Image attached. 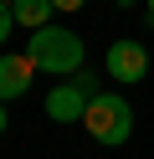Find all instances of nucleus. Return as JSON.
I'll list each match as a JSON object with an SVG mask.
<instances>
[{
	"label": "nucleus",
	"mask_w": 154,
	"mask_h": 159,
	"mask_svg": "<svg viewBox=\"0 0 154 159\" xmlns=\"http://www.w3.org/2000/svg\"><path fill=\"white\" fill-rule=\"evenodd\" d=\"M26 57L36 62V72L72 77V72H82V57H87V46H82V36H77V31H67V26H41V31H31Z\"/></svg>",
	"instance_id": "obj_1"
},
{
	"label": "nucleus",
	"mask_w": 154,
	"mask_h": 159,
	"mask_svg": "<svg viewBox=\"0 0 154 159\" xmlns=\"http://www.w3.org/2000/svg\"><path fill=\"white\" fill-rule=\"evenodd\" d=\"M82 128L92 134V144L103 149H118L133 139V103L123 93H92L87 113H82Z\"/></svg>",
	"instance_id": "obj_2"
},
{
	"label": "nucleus",
	"mask_w": 154,
	"mask_h": 159,
	"mask_svg": "<svg viewBox=\"0 0 154 159\" xmlns=\"http://www.w3.org/2000/svg\"><path fill=\"white\" fill-rule=\"evenodd\" d=\"M87 103H92V77L87 72H72V82H57L46 93V118L51 123H82Z\"/></svg>",
	"instance_id": "obj_3"
},
{
	"label": "nucleus",
	"mask_w": 154,
	"mask_h": 159,
	"mask_svg": "<svg viewBox=\"0 0 154 159\" xmlns=\"http://www.w3.org/2000/svg\"><path fill=\"white\" fill-rule=\"evenodd\" d=\"M103 67H108L113 82H144V77H149V46L133 41V36H123V41H113V46H108Z\"/></svg>",
	"instance_id": "obj_4"
},
{
	"label": "nucleus",
	"mask_w": 154,
	"mask_h": 159,
	"mask_svg": "<svg viewBox=\"0 0 154 159\" xmlns=\"http://www.w3.org/2000/svg\"><path fill=\"white\" fill-rule=\"evenodd\" d=\"M31 77H36V62H31L26 52H10V57H0V103L5 98H26L31 93Z\"/></svg>",
	"instance_id": "obj_5"
},
{
	"label": "nucleus",
	"mask_w": 154,
	"mask_h": 159,
	"mask_svg": "<svg viewBox=\"0 0 154 159\" xmlns=\"http://www.w3.org/2000/svg\"><path fill=\"white\" fill-rule=\"evenodd\" d=\"M10 11H16V26H26V31H41V26H51L57 0H10Z\"/></svg>",
	"instance_id": "obj_6"
},
{
	"label": "nucleus",
	"mask_w": 154,
	"mask_h": 159,
	"mask_svg": "<svg viewBox=\"0 0 154 159\" xmlns=\"http://www.w3.org/2000/svg\"><path fill=\"white\" fill-rule=\"evenodd\" d=\"M10 26H16V11H10V0H0V41H10Z\"/></svg>",
	"instance_id": "obj_7"
},
{
	"label": "nucleus",
	"mask_w": 154,
	"mask_h": 159,
	"mask_svg": "<svg viewBox=\"0 0 154 159\" xmlns=\"http://www.w3.org/2000/svg\"><path fill=\"white\" fill-rule=\"evenodd\" d=\"M87 0H57V11H82Z\"/></svg>",
	"instance_id": "obj_8"
},
{
	"label": "nucleus",
	"mask_w": 154,
	"mask_h": 159,
	"mask_svg": "<svg viewBox=\"0 0 154 159\" xmlns=\"http://www.w3.org/2000/svg\"><path fill=\"white\" fill-rule=\"evenodd\" d=\"M0 134H5V103H0Z\"/></svg>",
	"instance_id": "obj_9"
},
{
	"label": "nucleus",
	"mask_w": 154,
	"mask_h": 159,
	"mask_svg": "<svg viewBox=\"0 0 154 159\" xmlns=\"http://www.w3.org/2000/svg\"><path fill=\"white\" fill-rule=\"evenodd\" d=\"M144 5H149V26H154V0H144Z\"/></svg>",
	"instance_id": "obj_10"
},
{
	"label": "nucleus",
	"mask_w": 154,
	"mask_h": 159,
	"mask_svg": "<svg viewBox=\"0 0 154 159\" xmlns=\"http://www.w3.org/2000/svg\"><path fill=\"white\" fill-rule=\"evenodd\" d=\"M118 5H133V0H118Z\"/></svg>",
	"instance_id": "obj_11"
}]
</instances>
